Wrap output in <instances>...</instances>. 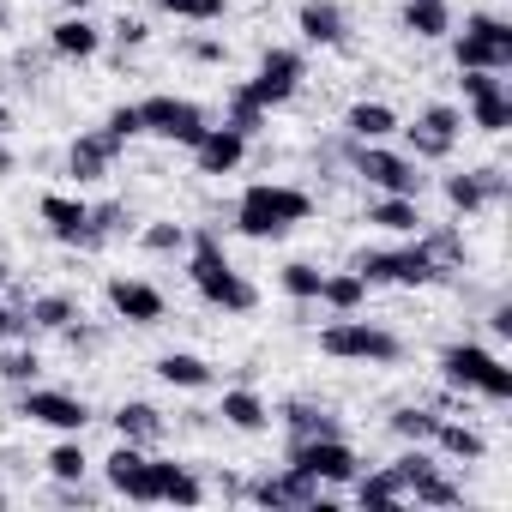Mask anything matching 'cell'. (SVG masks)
I'll return each mask as SVG.
<instances>
[{
    "label": "cell",
    "instance_id": "7a4b0ae2",
    "mask_svg": "<svg viewBox=\"0 0 512 512\" xmlns=\"http://www.w3.org/2000/svg\"><path fill=\"white\" fill-rule=\"evenodd\" d=\"M308 217H314V199L302 187H284V181H253L235 199V229L253 235V241H278V235H290Z\"/></svg>",
    "mask_w": 512,
    "mask_h": 512
},
{
    "label": "cell",
    "instance_id": "f6af8a7d",
    "mask_svg": "<svg viewBox=\"0 0 512 512\" xmlns=\"http://www.w3.org/2000/svg\"><path fill=\"white\" fill-rule=\"evenodd\" d=\"M13 332H25V314H13V308H0V338H13Z\"/></svg>",
    "mask_w": 512,
    "mask_h": 512
},
{
    "label": "cell",
    "instance_id": "cb8c5ba5",
    "mask_svg": "<svg viewBox=\"0 0 512 512\" xmlns=\"http://www.w3.org/2000/svg\"><path fill=\"white\" fill-rule=\"evenodd\" d=\"M157 380L163 386H181V392H205L211 386V362H199L187 350H169V356H157Z\"/></svg>",
    "mask_w": 512,
    "mask_h": 512
},
{
    "label": "cell",
    "instance_id": "8d00e7d4",
    "mask_svg": "<svg viewBox=\"0 0 512 512\" xmlns=\"http://www.w3.org/2000/svg\"><path fill=\"white\" fill-rule=\"evenodd\" d=\"M49 476L55 482H85V470H91V458H85V446L79 440H61V446H49Z\"/></svg>",
    "mask_w": 512,
    "mask_h": 512
},
{
    "label": "cell",
    "instance_id": "f907efd6",
    "mask_svg": "<svg viewBox=\"0 0 512 512\" xmlns=\"http://www.w3.org/2000/svg\"><path fill=\"white\" fill-rule=\"evenodd\" d=\"M0 133H7V115H0Z\"/></svg>",
    "mask_w": 512,
    "mask_h": 512
},
{
    "label": "cell",
    "instance_id": "c3c4849f",
    "mask_svg": "<svg viewBox=\"0 0 512 512\" xmlns=\"http://www.w3.org/2000/svg\"><path fill=\"white\" fill-rule=\"evenodd\" d=\"M0 290H7V266H0Z\"/></svg>",
    "mask_w": 512,
    "mask_h": 512
},
{
    "label": "cell",
    "instance_id": "1f68e13d",
    "mask_svg": "<svg viewBox=\"0 0 512 512\" xmlns=\"http://www.w3.org/2000/svg\"><path fill=\"white\" fill-rule=\"evenodd\" d=\"M434 446H440L446 458H458V464H476V458L488 452V440H482L476 428H464V422H440V428H434Z\"/></svg>",
    "mask_w": 512,
    "mask_h": 512
},
{
    "label": "cell",
    "instance_id": "4fadbf2b",
    "mask_svg": "<svg viewBox=\"0 0 512 512\" xmlns=\"http://www.w3.org/2000/svg\"><path fill=\"white\" fill-rule=\"evenodd\" d=\"M458 133H464V115H458L452 103H428V109H422V121L410 127V151H416V157H428V163H440V157H452Z\"/></svg>",
    "mask_w": 512,
    "mask_h": 512
},
{
    "label": "cell",
    "instance_id": "277c9868",
    "mask_svg": "<svg viewBox=\"0 0 512 512\" xmlns=\"http://www.w3.org/2000/svg\"><path fill=\"white\" fill-rule=\"evenodd\" d=\"M320 350H326L332 362H398V356H404L398 332H386V326H374V320H350V314H338V320L320 332Z\"/></svg>",
    "mask_w": 512,
    "mask_h": 512
},
{
    "label": "cell",
    "instance_id": "4dcf8cb0",
    "mask_svg": "<svg viewBox=\"0 0 512 512\" xmlns=\"http://www.w3.org/2000/svg\"><path fill=\"white\" fill-rule=\"evenodd\" d=\"M320 302H326L332 314H356V308L368 302V284H362L356 272H326V278H320Z\"/></svg>",
    "mask_w": 512,
    "mask_h": 512
},
{
    "label": "cell",
    "instance_id": "9a60e30c",
    "mask_svg": "<svg viewBox=\"0 0 512 512\" xmlns=\"http://www.w3.org/2000/svg\"><path fill=\"white\" fill-rule=\"evenodd\" d=\"M109 308L127 326H163V314H169L163 290H151L145 278H109Z\"/></svg>",
    "mask_w": 512,
    "mask_h": 512
},
{
    "label": "cell",
    "instance_id": "30bf717a",
    "mask_svg": "<svg viewBox=\"0 0 512 512\" xmlns=\"http://www.w3.org/2000/svg\"><path fill=\"white\" fill-rule=\"evenodd\" d=\"M392 470H398V482H404V500H416V506H458V500H464L458 482H446L440 464H434L422 446H410L404 458H392Z\"/></svg>",
    "mask_w": 512,
    "mask_h": 512
},
{
    "label": "cell",
    "instance_id": "ab89813d",
    "mask_svg": "<svg viewBox=\"0 0 512 512\" xmlns=\"http://www.w3.org/2000/svg\"><path fill=\"white\" fill-rule=\"evenodd\" d=\"M37 374H43L37 350H7V356H0V380H13V386H31Z\"/></svg>",
    "mask_w": 512,
    "mask_h": 512
},
{
    "label": "cell",
    "instance_id": "60d3db41",
    "mask_svg": "<svg viewBox=\"0 0 512 512\" xmlns=\"http://www.w3.org/2000/svg\"><path fill=\"white\" fill-rule=\"evenodd\" d=\"M139 241H145V253H187V229L181 223H151Z\"/></svg>",
    "mask_w": 512,
    "mask_h": 512
},
{
    "label": "cell",
    "instance_id": "e0dca14e",
    "mask_svg": "<svg viewBox=\"0 0 512 512\" xmlns=\"http://www.w3.org/2000/svg\"><path fill=\"white\" fill-rule=\"evenodd\" d=\"M115 157H121V139H109V133H79L73 151H67V175H73V181H103Z\"/></svg>",
    "mask_w": 512,
    "mask_h": 512
},
{
    "label": "cell",
    "instance_id": "f546056e",
    "mask_svg": "<svg viewBox=\"0 0 512 512\" xmlns=\"http://www.w3.org/2000/svg\"><path fill=\"white\" fill-rule=\"evenodd\" d=\"M470 103V127H482V133H506L512 127V97H506V85H494V91H482V97H464Z\"/></svg>",
    "mask_w": 512,
    "mask_h": 512
},
{
    "label": "cell",
    "instance_id": "ac0fdd59",
    "mask_svg": "<svg viewBox=\"0 0 512 512\" xmlns=\"http://www.w3.org/2000/svg\"><path fill=\"white\" fill-rule=\"evenodd\" d=\"M43 223H49V235L55 241H67V247H85V223H91V205L85 199H67V193H43Z\"/></svg>",
    "mask_w": 512,
    "mask_h": 512
},
{
    "label": "cell",
    "instance_id": "ee69618b",
    "mask_svg": "<svg viewBox=\"0 0 512 512\" xmlns=\"http://www.w3.org/2000/svg\"><path fill=\"white\" fill-rule=\"evenodd\" d=\"M193 61H223V43H211V37H199V43H193Z\"/></svg>",
    "mask_w": 512,
    "mask_h": 512
},
{
    "label": "cell",
    "instance_id": "7c38bea8",
    "mask_svg": "<svg viewBox=\"0 0 512 512\" xmlns=\"http://www.w3.org/2000/svg\"><path fill=\"white\" fill-rule=\"evenodd\" d=\"M302 55L296 49H266V61H260V73L247 79V91H253V103L260 109H278V103H290L296 91H302Z\"/></svg>",
    "mask_w": 512,
    "mask_h": 512
},
{
    "label": "cell",
    "instance_id": "ba28073f",
    "mask_svg": "<svg viewBox=\"0 0 512 512\" xmlns=\"http://www.w3.org/2000/svg\"><path fill=\"white\" fill-rule=\"evenodd\" d=\"M350 169L368 181V187H380V193H404V199H416L422 193V175H416V157H404V151H386L380 139H368V145H356V157H350Z\"/></svg>",
    "mask_w": 512,
    "mask_h": 512
},
{
    "label": "cell",
    "instance_id": "f1b7e54d",
    "mask_svg": "<svg viewBox=\"0 0 512 512\" xmlns=\"http://www.w3.org/2000/svg\"><path fill=\"white\" fill-rule=\"evenodd\" d=\"M115 434H121V440H133V446H151V440L163 434L157 404H139V398H133V404H121V410H115Z\"/></svg>",
    "mask_w": 512,
    "mask_h": 512
},
{
    "label": "cell",
    "instance_id": "83f0119b",
    "mask_svg": "<svg viewBox=\"0 0 512 512\" xmlns=\"http://www.w3.org/2000/svg\"><path fill=\"white\" fill-rule=\"evenodd\" d=\"M344 127H350V139H392L398 133V115L386 109V103H350V115H344Z\"/></svg>",
    "mask_w": 512,
    "mask_h": 512
},
{
    "label": "cell",
    "instance_id": "bcb514c9",
    "mask_svg": "<svg viewBox=\"0 0 512 512\" xmlns=\"http://www.w3.org/2000/svg\"><path fill=\"white\" fill-rule=\"evenodd\" d=\"M7 175H13V151H7V145H0V181H7Z\"/></svg>",
    "mask_w": 512,
    "mask_h": 512
},
{
    "label": "cell",
    "instance_id": "5b68a950",
    "mask_svg": "<svg viewBox=\"0 0 512 512\" xmlns=\"http://www.w3.org/2000/svg\"><path fill=\"white\" fill-rule=\"evenodd\" d=\"M284 464L308 470L320 488H326V482H332V488H344V482H356V470H362V458L350 452V440H344V434H308V440H290Z\"/></svg>",
    "mask_w": 512,
    "mask_h": 512
},
{
    "label": "cell",
    "instance_id": "9c48e42d",
    "mask_svg": "<svg viewBox=\"0 0 512 512\" xmlns=\"http://www.w3.org/2000/svg\"><path fill=\"white\" fill-rule=\"evenodd\" d=\"M103 476H109V488H115L121 500H139V506L157 500V458H145V446H133V440H121V446L103 458Z\"/></svg>",
    "mask_w": 512,
    "mask_h": 512
},
{
    "label": "cell",
    "instance_id": "b9f144b4",
    "mask_svg": "<svg viewBox=\"0 0 512 512\" xmlns=\"http://www.w3.org/2000/svg\"><path fill=\"white\" fill-rule=\"evenodd\" d=\"M163 13H175V19H193V25H211V19H223V0H157Z\"/></svg>",
    "mask_w": 512,
    "mask_h": 512
},
{
    "label": "cell",
    "instance_id": "816d5d0a",
    "mask_svg": "<svg viewBox=\"0 0 512 512\" xmlns=\"http://www.w3.org/2000/svg\"><path fill=\"white\" fill-rule=\"evenodd\" d=\"M0 500H7V494H0Z\"/></svg>",
    "mask_w": 512,
    "mask_h": 512
},
{
    "label": "cell",
    "instance_id": "8992f818",
    "mask_svg": "<svg viewBox=\"0 0 512 512\" xmlns=\"http://www.w3.org/2000/svg\"><path fill=\"white\" fill-rule=\"evenodd\" d=\"M452 61L458 67H482V73H506L512 67V25L494 13H476L458 37H452Z\"/></svg>",
    "mask_w": 512,
    "mask_h": 512
},
{
    "label": "cell",
    "instance_id": "7bdbcfd3",
    "mask_svg": "<svg viewBox=\"0 0 512 512\" xmlns=\"http://www.w3.org/2000/svg\"><path fill=\"white\" fill-rule=\"evenodd\" d=\"M103 133H109V139H121V145H127V139H139V103H121V109H109Z\"/></svg>",
    "mask_w": 512,
    "mask_h": 512
},
{
    "label": "cell",
    "instance_id": "7dc6e473",
    "mask_svg": "<svg viewBox=\"0 0 512 512\" xmlns=\"http://www.w3.org/2000/svg\"><path fill=\"white\" fill-rule=\"evenodd\" d=\"M61 7H73V13H85V7H91V0H61Z\"/></svg>",
    "mask_w": 512,
    "mask_h": 512
},
{
    "label": "cell",
    "instance_id": "f35d334b",
    "mask_svg": "<svg viewBox=\"0 0 512 512\" xmlns=\"http://www.w3.org/2000/svg\"><path fill=\"white\" fill-rule=\"evenodd\" d=\"M320 266H308V260H296V266H284V296H296V302H320Z\"/></svg>",
    "mask_w": 512,
    "mask_h": 512
},
{
    "label": "cell",
    "instance_id": "603a6c76",
    "mask_svg": "<svg viewBox=\"0 0 512 512\" xmlns=\"http://www.w3.org/2000/svg\"><path fill=\"white\" fill-rule=\"evenodd\" d=\"M368 223H374V229H392V235H416V229H422V211H416V199H404V193H380V199L368 205Z\"/></svg>",
    "mask_w": 512,
    "mask_h": 512
},
{
    "label": "cell",
    "instance_id": "ffe728a7",
    "mask_svg": "<svg viewBox=\"0 0 512 512\" xmlns=\"http://www.w3.org/2000/svg\"><path fill=\"white\" fill-rule=\"evenodd\" d=\"M49 49H55L61 61H91V55L103 49V31H97L85 13H73V19H61V25L49 31Z\"/></svg>",
    "mask_w": 512,
    "mask_h": 512
},
{
    "label": "cell",
    "instance_id": "d6a6232c",
    "mask_svg": "<svg viewBox=\"0 0 512 512\" xmlns=\"http://www.w3.org/2000/svg\"><path fill=\"white\" fill-rule=\"evenodd\" d=\"M356 500L362 506H404V482H398V470L386 464V470H356Z\"/></svg>",
    "mask_w": 512,
    "mask_h": 512
},
{
    "label": "cell",
    "instance_id": "74e56055",
    "mask_svg": "<svg viewBox=\"0 0 512 512\" xmlns=\"http://www.w3.org/2000/svg\"><path fill=\"white\" fill-rule=\"evenodd\" d=\"M284 422H290V440H308V434H344L338 416H326V410H314V404H290Z\"/></svg>",
    "mask_w": 512,
    "mask_h": 512
},
{
    "label": "cell",
    "instance_id": "e575fe53",
    "mask_svg": "<svg viewBox=\"0 0 512 512\" xmlns=\"http://www.w3.org/2000/svg\"><path fill=\"white\" fill-rule=\"evenodd\" d=\"M434 428H440V416H434V410H416V404L392 410V434H398V440H410V446H434Z\"/></svg>",
    "mask_w": 512,
    "mask_h": 512
},
{
    "label": "cell",
    "instance_id": "8fae6325",
    "mask_svg": "<svg viewBox=\"0 0 512 512\" xmlns=\"http://www.w3.org/2000/svg\"><path fill=\"white\" fill-rule=\"evenodd\" d=\"M19 416H31V422H43V428H61V434H85L91 404L73 398V392H55V386H25Z\"/></svg>",
    "mask_w": 512,
    "mask_h": 512
},
{
    "label": "cell",
    "instance_id": "d4e9b609",
    "mask_svg": "<svg viewBox=\"0 0 512 512\" xmlns=\"http://www.w3.org/2000/svg\"><path fill=\"white\" fill-rule=\"evenodd\" d=\"M404 31L434 43V37L452 31V7H446V0H404Z\"/></svg>",
    "mask_w": 512,
    "mask_h": 512
},
{
    "label": "cell",
    "instance_id": "681fc988",
    "mask_svg": "<svg viewBox=\"0 0 512 512\" xmlns=\"http://www.w3.org/2000/svg\"><path fill=\"white\" fill-rule=\"evenodd\" d=\"M0 25H7V7H0Z\"/></svg>",
    "mask_w": 512,
    "mask_h": 512
},
{
    "label": "cell",
    "instance_id": "3957f363",
    "mask_svg": "<svg viewBox=\"0 0 512 512\" xmlns=\"http://www.w3.org/2000/svg\"><path fill=\"white\" fill-rule=\"evenodd\" d=\"M440 374H446V386H458V392H482V398H494V404L512 398V368H506L500 356H488L482 344H446V350H440Z\"/></svg>",
    "mask_w": 512,
    "mask_h": 512
},
{
    "label": "cell",
    "instance_id": "d590c367",
    "mask_svg": "<svg viewBox=\"0 0 512 512\" xmlns=\"http://www.w3.org/2000/svg\"><path fill=\"white\" fill-rule=\"evenodd\" d=\"M223 127H235L241 139H253V133L266 127V109L253 103V91H247V85H235V91H229V115H223Z\"/></svg>",
    "mask_w": 512,
    "mask_h": 512
},
{
    "label": "cell",
    "instance_id": "52a82bcc",
    "mask_svg": "<svg viewBox=\"0 0 512 512\" xmlns=\"http://www.w3.org/2000/svg\"><path fill=\"white\" fill-rule=\"evenodd\" d=\"M139 133H151V139H169V145H199V133H205V109L199 103H187V97H145L139 103Z\"/></svg>",
    "mask_w": 512,
    "mask_h": 512
},
{
    "label": "cell",
    "instance_id": "6da1fadb",
    "mask_svg": "<svg viewBox=\"0 0 512 512\" xmlns=\"http://www.w3.org/2000/svg\"><path fill=\"white\" fill-rule=\"evenodd\" d=\"M187 278H193V290H199L211 308H223V314H253V302H260V290H253V284L229 266L217 229H193V235H187Z\"/></svg>",
    "mask_w": 512,
    "mask_h": 512
},
{
    "label": "cell",
    "instance_id": "4316f807",
    "mask_svg": "<svg viewBox=\"0 0 512 512\" xmlns=\"http://www.w3.org/2000/svg\"><path fill=\"white\" fill-rule=\"evenodd\" d=\"M157 500H169V506H199V500H205V488H199V476H193L187 464L157 458Z\"/></svg>",
    "mask_w": 512,
    "mask_h": 512
},
{
    "label": "cell",
    "instance_id": "5bb4252c",
    "mask_svg": "<svg viewBox=\"0 0 512 512\" xmlns=\"http://www.w3.org/2000/svg\"><path fill=\"white\" fill-rule=\"evenodd\" d=\"M247 494L260 500V506H332V500L320 494V482H314L308 470H296V464H284L278 476H260Z\"/></svg>",
    "mask_w": 512,
    "mask_h": 512
},
{
    "label": "cell",
    "instance_id": "d6986e66",
    "mask_svg": "<svg viewBox=\"0 0 512 512\" xmlns=\"http://www.w3.org/2000/svg\"><path fill=\"white\" fill-rule=\"evenodd\" d=\"M296 25H302V37H308L314 49H338V43L350 37V19H344L338 0H308V7L296 13Z\"/></svg>",
    "mask_w": 512,
    "mask_h": 512
},
{
    "label": "cell",
    "instance_id": "2e32d148",
    "mask_svg": "<svg viewBox=\"0 0 512 512\" xmlns=\"http://www.w3.org/2000/svg\"><path fill=\"white\" fill-rule=\"evenodd\" d=\"M241 157H247V139L235 127H205L199 145H193L199 175H229V169H241Z\"/></svg>",
    "mask_w": 512,
    "mask_h": 512
},
{
    "label": "cell",
    "instance_id": "836d02e7",
    "mask_svg": "<svg viewBox=\"0 0 512 512\" xmlns=\"http://www.w3.org/2000/svg\"><path fill=\"white\" fill-rule=\"evenodd\" d=\"M25 320L43 326V332H67V326L79 320V302H73V296H37V302L25 308Z\"/></svg>",
    "mask_w": 512,
    "mask_h": 512
},
{
    "label": "cell",
    "instance_id": "484cf974",
    "mask_svg": "<svg viewBox=\"0 0 512 512\" xmlns=\"http://www.w3.org/2000/svg\"><path fill=\"white\" fill-rule=\"evenodd\" d=\"M398 260H392V284H410V290H422V284H434L440 278V260L428 253V241H416V247H392Z\"/></svg>",
    "mask_w": 512,
    "mask_h": 512
},
{
    "label": "cell",
    "instance_id": "7402d4cb",
    "mask_svg": "<svg viewBox=\"0 0 512 512\" xmlns=\"http://www.w3.org/2000/svg\"><path fill=\"white\" fill-rule=\"evenodd\" d=\"M446 199L458 211H482L488 199H500V169H470V175H446Z\"/></svg>",
    "mask_w": 512,
    "mask_h": 512
},
{
    "label": "cell",
    "instance_id": "44dd1931",
    "mask_svg": "<svg viewBox=\"0 0 512 512\" xmlns=\"http://www.w3.org/2000/svg\"><path fill=\"white\" fill-rule=\"evenodd\" d=\"M217 416L229 422V428H241V434H260L266 422H272V410H266V398L253 392V386H235V392H223V404H217Z\"/></svg>",
    "mask_w": 512,
    "mask_h": 512
}]
</instances>
